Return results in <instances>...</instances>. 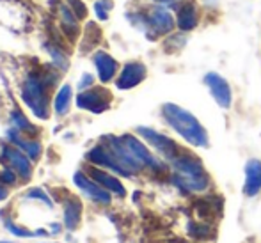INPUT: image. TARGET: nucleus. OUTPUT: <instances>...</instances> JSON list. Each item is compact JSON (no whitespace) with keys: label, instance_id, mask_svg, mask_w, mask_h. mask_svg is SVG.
Masks as SVG:
<instances>
[{"label":"nucleus","instance_id":"1","mask_svg":"<svg viewBox=\"0 0 261 243\" xmlns=\"http://www.w3.org/2000/svg\"><path fill=\"white\" fill-rule=\"evenodd\" d=\"M57 68L36 69L29 71L21 86V101L29 106L32 114L39 119H48L50 117V91L59 80Z\"/></svg>","mask_w":261,"mask_h":243},{"label":"nucleus","instance_id":"2","mask_svg":"<svg viewBox=\"0 0 261 243\" xmlns=\"http://www.w3.org/2000/svg\"><path fill=\"white\" fill-rule=\"evenodd\" d=\"M160 114L165 124L189 146L197 147V149H206L210 146V135L206 128L190 110L183 109L176 103H164Z\"/></svg>","mask_w":261,"mask_h":243},{"label":"nucleus","instance_id":"3","mask_svg":"<svg viewBox=\"0 0 261 243\" xmlns=\"http://www.w3.org/2000/svg\"><path fill=\"white\" fill-rule=\"evenodd\" d=\"M169 167L172 169L171 181L179 192H204L210 186V176L204 169L203 161L192 153L179 151L174 158L169 160Z\"/></svg>","mask_w":261,"mask_h":243},{"label":"nucleus","instance_id":"4","mask_svg":"<svg viewBox=\"0 0 261 243\" xmlns=\"http://www.w3.org/2000/svg\"><path fill=\"white\" fill-rule=\"evenodd\" d=\"M146 16H148V25H149V41H156V39L169 36L174 32L176 29V16L172 14V9L160 4H153L148 11H146Z\"/></svg>","mask_w":261,"mask_h":243},{"label":"nucleus","instance_id":"5","mask_svg":"<svg viewBox=\"0 0 261 243\" xmlns=\"http://www.w3.org/2000/svg\"><path fill=\"white\" fill-rule=\"evenodd\" d=\"M121 139H123L124 146H126L128 151L132 153V156L135 158V161L142 167V171H144V169L153 171V172H164L165 171L167 165L151 153V149L146 146V142L142 141L141 137L132 135V133H124V135H121Z\"/></svg>","mask_w":261,"mask_h":243},{"label":"nucleus","instance_id":"6","mask_svg":"<svg viewBox=\"0 0 261 243\" xmlns=\"http://www.w3.org/2000/svg\"><path fill=\"white\" fill-rule=\"evenodd\" d=\"M137 135L146 142L148 146H151L153 149L156 151L158 156H162L164 160H171L174 158L176 154L181 151V147L178 146V142L174 139H171L169 135L165 133H160V131L153 130L149 126H137Z\"/></svg>","mask_w":261,"mask_h":243},{"label":"nucleus","instance_id":"7","mask_svg":"<svg viewBox=\"0 0 261 243\" xmlns=\"http://www.w3.org/2000/svg\"><path fill=\"white\" fill-rule=\"evenodd\" d=\"M75 103L80 110H87L91 114H103L112 105V94L105 87H91L80 91L75 98Z\"/></svg>","mask_w":261,"mask_h":243},{"label":"nucleus","instance_id":"8","mask_svg":"<svg viewBox=\"0 0 261 243\" xmlns=\"http://www.w3.org/2000/svg\"><path fill=\"white\" fill-rule=\"evenodd\" d=\"M203 84L210 91L213 101H215L220 109L222 110L231 109V105H233V89H231L229 82H227L220 73L208 71L206 75L203 76Z\"/></svg>","mask_w":261,"mask_h":243},{"label":"nucleus","instance_id":"9","mask_svg":"<svg viewBox=\"0 0 261 243\" xmlns=\"http://www.w3.org/2000/svg\"><path fill=\"white\" fill-rule=\"evenodd\" d=\"M86 160L89 161L91 165H96V167L107 169V171L114 172V174L121 176V178H132L130 172L123 167V165L117 161V158L114 156L112 151L107 147L103 142H100L98 146L91 147L86 154Z\"/></svg>","mask_w":261,"mask_h":243},{"label":"nucleus","instance_id":"10","mask_svg":"<svg viewBox=\"0 0 261 243\" xmlns=\"http://www.w3.org/2000/svg\"><path fill=\"white\" fill-rule=\"evenodd\" d=\"M148 76V68L141 61H130L119 69L116 76V87L119 91H130L141 86Z\"/></svg>","mask_w":261,"mask_h":243},{"label":"nucleus","instance_id":"11","mask_svg":"<svg viewBox=\"0 0 261 243\" xmlns=\"http://www.w3.org/2000/svg\"><path fill=\"white\" fill-rule=\"evenodd\" d=\"M73 183H75L76 188L86 195V197H89L91 201L98 202V204L107 206V204L112 202V194H110L109 190H105L101 185H98V183L94 181L87 172L76 171L75 176H73Z\"/></svg>","mask_w":261,"mask_h":243},{"label":"nucleus","instance_id":"12","mask_svg":"<svg viewBox=\"0 0 261 243\" xmlns=\"http://www.w3.org/2000/svg\"><path fill=\"white\" fill-rule=\"evenodd\" d=\"M2 160H4V164L11 165V167L18 172L20 179L29 181V179L32 178V171H34V167H32V160L20 149V147H16L13 144L4 146L2 147Z\"/></svg>","mask_w":261,"mask_h":243},{"label":"nucleus","instance_id":"13","mask_svg":"<svg viewBox=\"0 0 261 243\" xmlns=\"http://www.w3.org/2000/svg\"><path fill=\"white\" fill-rule=\"evenodd\" d=\"M101 142L112 151L114 156L117 158V161L130 172L132 178L137 176L139 172H142V167L135 161V158L132 156V153L128 151V147L124 146V142L121 137H116V135H105V137H101Z\"/></svg>","mask_w":261,"mask_h":243},{"label":"nucleus","instance_id":"14","mask_svg":"<svg viewBox=\"0 0 261 243\" xmlns=\"http://www.w3.org/2000/svg\"><path fill=\"white\" fill-rule=\"evenodd\" d=\"M93 64L96 68L98 80L101 84H110L112 80H116L117 73H119V62L112 57L107 50H96L93 53Z\"/></svg>","mask_w":261,"mask_h":243},{"label":"nucleus","instance_id":"15","mask_svg":"<svg viewBox=\"0 0 261 243\" xmlns=\"http://www.w3.org/2000/svg\"><path fill=\"white\" fill-rule=\"evenodd\" d=\"M201 9L194 0H187L176 9V29L181 32H192L199 27Z\"/></svg>","mask_w":261,"mask_h":243},{"label":"nucleus","instance_id":"16","mask_svg":"<svg viewBox=\"0 0 261 243\" xmlns=\"http://www.w3.org/2000/svg\"><path fill=\"white\" fill-rule=\"evenodd\" d=\"M87 174H89L98 185H101L105 190H109L112 195H117V197H124V195H126V188H124L121 179L117 178V174H114V172L107 171V169H101V167H96V165H91V167L87 169Z\"/></svg>","mask_w":261,"mask_h":243},{"label":"nucleus","instance_id":"17","mask_svg":"<svg viewBox=\"0 0 261 243\" xmlns=\"http://www.w3.org/2000/svg\"><path fill=\"white\" fill-rule=\"evenodd\" d=\"M244 192L245 197H256L261 192V160L259 158H251L245 161L244 167Z\"/></svg>","mask_w":261,"mask_h":243},{"label":"nucleus","instance_id":"18","mask_svg":"<svg viewBox=\"0 0 261 243\" xmlns=\"http://www.w3.org/2000/svg\"><path fill=\"white\" fill-rule=\"evenodd\" d=\"M57 14H59V23H61V29H62V32H64V36L71 43H75L80 34V18L73 13V9L68 4H59Z\"/></svg>","mask_w":261,"mask_h":243},{"label":"nucleus","instance_id":"19","mask_svg":"<svg viewBox=\"0 0 261 243\" xmlns=\"http://www.w3.org/2000/svg\"><path fill=\"white\" fill-rule=\"evenodd\" d=\"M7 141H9V144L20 147V149L23 151V153L27 154L32 161L39 160V156H41V149H43L41 142L27 137V135H23L21 131L14 130V128H11V130L7 131Z\"/></svg>","mask_w":261,"mask_h":243},{"label":"nucleus","instance_id":"20","mask_svg":"<svg viewBox=\"0 0 261 243\" xmlns=\"http://www.w3.org/2000/svg\"><path fill=\"white\" fill-rule=\"evenodd\" d=\"M82 220V202L76 197H68L64 204V226L66 229L73 231L79 227Z\"/></svg>","mask_w":261,"mask_h":243},{"label":"nucleus","instance_id":"21","mask_svg":"<svg viewBox=\"0 0 261 243\" xmlns=\"http://www.w3.org/2000/svg\"><path fill=\"white\" fill-rule=\"evenodd\" d=\"M45 50H46V53L50 55V59H52L54 68H57L61 73L68 71V69H69V53H68V51L62 48L61 45H57V43H54V41L46 43Z\"/></svg>","mask_w":261,"mask_h":243},{"label":"nucleus","instance_id":"22","mask_svg":"<svg viewBox=\"0 0 261 243\" xmlns=\"http://www.w3.org/2000/svg\"><path fill=\"white\" fill-rule=\"evenodd\" d=\"M71 98H73V87L69 84L61 86V89L57 91L54 98V112L59 117L66 116L69 112V106H71Z\"/></svg>","mask_w":261,"mask_h":243},{"label":"nucleus","instance_id":"23","mask_svg":"<svg viewBox=\"0 0 261 243\" xmlns=\"http://www.w3.org/2000/svg\"><path fill=\"white\" fill-rule=\"evenodd\" d=\"M9 121H11V126H13L14 130L21 131V133H25L27 137H31V135H38V128H36L34 124H32L31 121H29L27 117L20 112V110H13V112H11Z\"/></svg>","mask_w":261,"mask_h":243},{"label":"nucleus","instance_id":"24","mask_svg":"<svg viewBox=\"0 0 261 243\" xmlns=\"http://www.w3.org/2000/svg\"><path fill=\"white\" fill-rule=\"evenodd\" d=\"M114 2L112 0H94L93 4V13L96 16V20L100 21H107L110 18V13H112Z\"/></svg>","mask_w":261,"mask_h":243},{"label":"nucleus","instance_id":"25","mask_svg":"<svg viewBox=\"0 0 261 243\" xmlns=\"http://www.w3.org/2000/svg\"><path fill=\"white\" fill-rule=\"evenodd\" d=\"M187 231L192 238L196 240H204V238H210V234L213 233V229L208 226V224H197V222H189L187 226Z\"/></svg>","mask_w":261,"mask_h":243},{"label":"nucleus","instance_id":"26","mask_svg":"<svg viewBox=\"0 0 261 243\" xmlns=\"http://www.w3.org/2000/svg\"><path fill=\"white\" fill-rule=\"evenodd\" d=\"M6 229L9 231L11 234H14V236L18 238H34V236H46L45 231H36V233H31L29 229H23V227L16 226V224L9 222V220H6Z\"/></svg>","mask_w":261,"mask_h":243},{"label":"nucleus","instance_id":"27","mask_svg":"<svg viewBox=\"0 0 261 243\" xmlns=\"http://www.w3.org/2000/svg\"><path fill=\"white\" fill-rule=\"evenodd\" d=\"M18 178H20V176H18V172L14 171V169L11 167V165L4 164V167L0 169V179H2L4 185H6V186L16 185V183H18Z\"/></svg>","mask_w":261,"mask_h":243},{"label":"nucleus","instance_id":"28","mask_svg":"<svg viewBox=\"0 0 261 243\" xmlns=\"http://www.w3.org/2000/svg\"><path fill=\"white\" fill-rule=\"evenodd\" d=\"M27 199H38V201H43L46 206H52V201H50V197L46 195L45 192H43L41 188H32V190H29L27 192Z\"/></svg>","mask_w":261,"mask_h":243},{"label":"nucleus","instance_id":"29","mask_svg":"<svg viewBox=\"0 0 261 243\" xmlns=\"http://www.w3.org/2000/svg\"><path fill=\"white\" fill-rule=\"evenodd\" d=\"M94 76L91 75V73H84L82 76H80V80H79V89L80 91H86V89H91V87L94 86Z\"/></svg>","mask_w":261,"mask_h":243},{"label":"nucleus","instance_id":"30","mask_svg":"<svg viewBox=\"0 0 261 243\" xmlns=\"http://www.w3.org/2000/svg\"><path fill=\"white\" fill-rule=\"evenodd\" d=\"M151 4H160V6H165V7H169V9H172V11H176L178 9L181 4H185L187 0H149Z\"/></svg>","mask_w":261,"mask_h":243},{"label":"nucleus","instance_id":"31","mask_svg":"<svg viewBox=\"0 0 261 243\" xmlns=\"http://www.w3.org/2000/svg\"><path fill=\"white\" fill-rule=\"evenodd\" d=\"M7 186L2 183V179H0V201H4V199H7Z\"/></svg>","mask_w":261,"mask_h":243},{"label":"nucleus","instance_id":"32","mask_svg":"<svg viewBox=\"0 0 261 243\" xmlns=\"http://www.w3.org/2000/svg\"><path fill=\"white\" fill-rule=\"evenodd\" d=\"M75 2H79V0H66V4H69V6H73Z\"/></svg>","mask_w":261,"mask_h":243},{"label":"nucleus","instance_id":"33","mask_svg":"<svg viewBox=\"0 0 261 243\" xmlns=\"http://www.w3.org/2000/svg\"><path fill=\"white\" fill-rule=\"evenodd\" d=\"M0 243H9V241H0Z\"/></svg>","mask_w":261,"mask_h":243}]
</instances>
